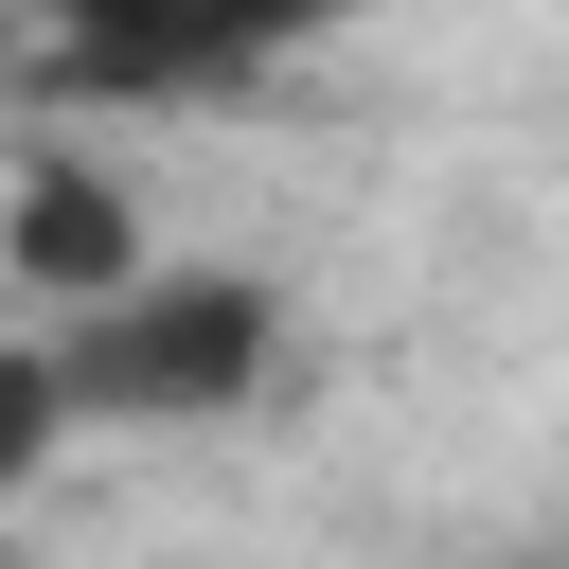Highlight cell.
Wrapping results in <instances>:
<instances>
[{"label": "cell", "mask_w": 569, "mask_h": 569, "mask_svg": "<svg viewBox=\"0 0 569 569\" xmlns=\"http://www.w3.org/2000/svg\"><path fill=\"white\" fill-rule=\"evenodd\" d=\"M53 373H71V427H231L284 373V284H249V267H124L107 302L53 320Z\"/></svg>", "instance_id": "obj_1"}, {"label": "cell", "mask_w": 569, "mask_h": 569, "mask_svg": "<svg viewBox=\"0 0 569 569\" xmlns=\"http://www.w3.org/2000/svg\"><path fill=\"white\" fill-rule=\"evenodd\" d=\"M356 0H53V71L107 107H178V89H249L284 53H320Z\"/></svg>", "instance_id": "obj_2"}, {"label": "cell", "mask_w": 569, "mask_h": 569, "mask_svg": "<svg viewBox=\"0 0 569 569\" xmlns=\"http://www.w3.org/2000/svg\"><path fill=\"white\" fill-rule=\"evenodd\" d=\"M142 267V213L89 178V160H18L0 178V284H53V302H107Z\"/></svg>", "instance_id": "obj_3"}, {"label": "cell", "mask_w": 569, "mask_h": 569, "mask_svg": "<svg viewBox=\"0 0 569 569\" xmlns=\"http://www.w3.org/2000/svg\"><path fill=\"white\" fill-rule=\"evenodd\" d=\"M53 445H71V373H53V338H18L0 356V480H36Z\"/></svg>", "instance_id": "obj_4"}]
</instances>
